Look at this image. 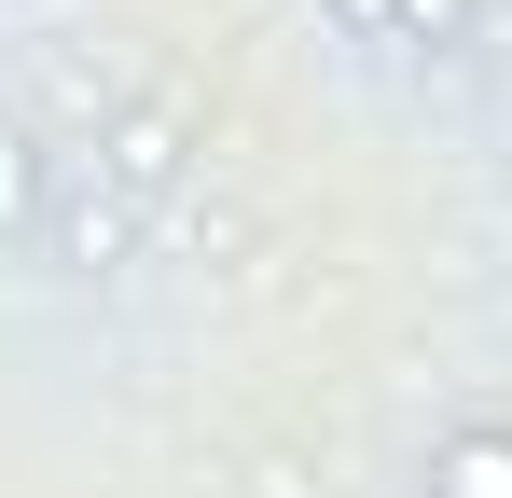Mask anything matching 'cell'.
I'll return each instance as SVG.
<instances>
[{"mask_svg": "<svg viewBox=\"0 0 512 498\" xmlns=\"http://www.w3.org/2000/svg\"><path fill=\"white\" fill-rule=\"evenodd\" d=\"M429 498H512V429H457L429 457Z\"/></svg>", "mask_w": 512, "mask_h": 498, "instance_id": "6da1fadb", "label": "cell"}, {"mask_svg": "<svg viewBox=\"0 0 512 498\" xmlns=\"http://www.w3.org/2000/svg\"><path fill=\"white\" fill-rule=\"evenodd\" d=\"M42 236V139L0 111V249H28Z\"/></svg>", "mask_w": 512, "mask_h": 498, "instance_id": "7a4b0ae2", "label": "cell"}, {"mask_svg": "<svg viewBox=\"0 0 512 498\" xmlns=\"http://www.w3.org/2000/svg\"><path fill=\"white\" fill-rule=\"evenodd\" d=\"M111 180H125V194H167L180 180V125L167 111H125V125H111Z\"/></svg>", "mask_w": 512, "mask_h": 498, "instance_id": "3957f363", "label": "cell"}, {"mask_svg": "<svg viewBox=\"0 0 512 498\" xmlns=\"http://www.w3.org/2000/svg\"><path fill=\"white\" fill-rule=\"evenodd\" d=\"M402 42H471V0H402Z\"/></svg>", "mask_w": 512, "mask_h": 498, "instance_id": "277c9868", "label": "cell"}, {"mask_svg": "<svg viewBox=\"0 0 512 498\" xmlns=\"http://www.w3.org/2000/svg\"><path fill=\"white\" fill-rule=\"evenodd\" d=\"M346 28H360V42H402V0H333Z\"/></svg>", "mask_w": 512, "mask_h": 498, "instance_id": "5b68a950", "label": "cell"}]
</instances>
